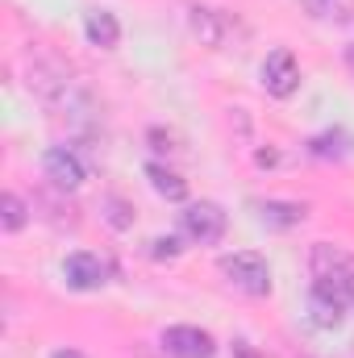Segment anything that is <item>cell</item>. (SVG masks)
<instances>
[{
    "label": "cell",
    "instance_id": "obj_13",
    "mask_svg": "<svg viewBox=\"0 0 354 358\" xmlns=\"http://www.w3.org/2000/svg\"><path fill=\"white\" fill-rule=\"evenodd\" d=\"M104 221H108L113 229H129V225H134V208H129L125 200L108 196V200H104Z\"/></svg>",
    "mask_w": 354,
    "mask_h": 358
},
{
    "label": "cell",
    "instance_id": "obj_17",
    "mask_svg": "<svg viewBox=\"0 0 354 358\" xmlns=\"http://www.w3.org/2000/svg\"><path fill=\"white\" fill-rule=\"evenodd\" d=\"M234 355L238 358H259L255 350H250V342H234Z\"/></svg>",
    "mask_w": 354,
    "mask_h": 358
},
{
    "label": "cell",
    "instance_id": "obj_14",
    "mask_svg": "<svg viewBox=\"0 0 354 358\" xmlns=\"http://www.w3.org/2000/svg\"><path fill=\"white\" fill-rule=\"evenodd\" d=\"M179 255H183L179 238H155V242H150V259H155V263H176Z\"/></svg>",
    "mask_w": 354,
    "mask_h": 358
},
{
    "label": "cell",
    "instance_id": "obj_16",
    "mask_svg": "<svg viewBox=\"0 0 354 358\" xmlns=\"http://www.w3.org/2000/svg\"><path fill=\"white\" fill-rule=\"evenodd\" d=\"M338 287H342V292H346V300H351V308H354V267L346 271V275H342V279H338Z\"/></svg>",
    "mask_w": 354,
    "mask_h": 358
},
{
    "label": "cell",
    "instance_id": "obj_6",
    "mask_svg": "<svg viewBox=\"0 0 354 358\" xmlns=\"http://www.w3.org/2000/svg\"><path fill=\"white\" fill-rule=\"evenodd\" d=\"M42 171H46V179H50L59 192H76V187L88 179L80 155H76L71 146H50V150L42 155Z\"/></svg>",
    "mask_w": 354,
    "mask_h": 358
},
{
    "label": "cell",
    "instance_id": "obj_18",
    "mask_svg": "<svg viewBox=\"0 0 354 358\" xmlns=\"http://www.w3.org/2000/svg\"><path fill=\"white\" fill-rule=\"evenodd\" d=\"M50 358H84V355H80V350H55Z\"/></svg>",
    "mask_w": 354,
    "mask_h": 358
},
{
    "label": "cell",
    "instance_id": "obj_12",
    "mask_svg": "<svg viewBox=\"0 0 354 358\" xmlns=\"http://www.w3.org/2000/svg\"><path fill=\"white\" fill-rule=\"evenodd\" d=\"M25 221H29V208H25V200H21L17 192H4V196H0V225H4V234H17V229H25Z\"/></svg>",
    "mask_w": 354,
    "mask_h": 358
},
{
    "label": "cell",
    "instance_id": "obj_1",
    "mask_svg": "<svg viewBox=\"0 0 354 358\" xmlns=\"http://www.w3.org/2000/svg\"><path fill=\"white\" fill-rule=\"evenodd\" d=\"M217 267H221V275H225L238 292H246V296H271V267H267V259L259 250L225 255Z\"/></svg>",
    "mask_w": 354,
    "mask_h": 358
},
{
    "label": "cell",
    "instance_id": "obj_2",
    "mask_svg": "<svg viewBox=\"0 0 354 358\" xmlns=\"http://www.w3.org/2000/svg\"><path fill=\"white\" fill-rule=\"evenodd\" d=\"M179 229H183L192 242H200V246H217V242L225 238V229H229V217H225L221 204L196 200V204H187V208L179 213Z\"/></svg>",
    "mask_w": 354,
    "mask_h": 358
},
{
    "label": "cell",
    "instance_id": "obj_15",
    "mask_svg": "<svg viewBox=\"0 0 354 358\" xmlns=\"http://www.w3.org/2000/svg\"><path fill=\"white\" fill-rule=\"evenodd\" d=\"M338 142H342V138L325 134V138H313V146H309V150H313V155H321V159H342V155H346V146H338Z\"/></svg>",
    "mask_w": 354,
    "mask_h": 358
},
{
    "label": "cell",
    "instance_id": "obj_8",
    "mask_svg": "<svg viewBox=\"0 0 354 358\" xmlns=\"http://www.w3.org/2000/svg\"><path fill=\"white\" fill-rule=\"evenodd\" d=\"M192 29H196V38H200L204 46H225L234 21H229L221 8H204V4H196V8H192Z\"/></svg>",
    "mask_w": 354,
    "mask_h": 358
},
{
    "label": "cell",
    "instance_id": "obj_19",
    "mask_svg": "<svg viewBox=\"0 0 354 358\" xmlns=\"http://www.w3.org/2000/svg\"><path fill=\"white\" fill-rule=\"evenodd\" d=\"M346 63H351V71H354V46H346Z\"/></svg>",
    "mask_w": 354,
    "mask_h": 358
},
{
    "label": "cell",
    "instance_id": "obj_5",
    "mask_svg": "<svg viewBox=\"0 0 354 358\" xmlns=\"http://www.w3.org/2000/svg\"><path fill=\"white\" fill-rule=\"evenodd\" d=\"M163 350L171 358H213L217 355V342L208 329H196V325H171L163 329Z\"/></svg>",
    "mask_w": 354,
    "mask_h": 358
},
{
    "label": "cell",
    "instance_id": "obj_11",
    "mask_svg": "<svg viewBox=\"0 0 354 358\" xmlns=\"http://www.w3.org/2000/svg\"><path fill=\"white\" fill-rule=\"evenodd\" d=\"M146 179H150V187L163 196V200H171V204H183L187 200V179L171 171V167H163V163H150L146 167Z\"/></svg>",
    "mask_w": 354,
    "mask_h": 358
},
{
    "label": "cell",
    "instance_id": "obj_3",
    "mask_svg": "<svg viewBox=\"0 0 354 358\" xmlns=\"http://www.w3.org/2000/svg\"><path fill=\"white\" fill-rule=\"evenodd\" d=\"M259 76H263V92L275 96V100H288L292 92L300 88V63H296V55H292L288 46H275V50L267 55L263 67H259Z\"/></svg>",
    "mask_w": 354,
    "mask_h": 358
},
{
    "label": "cell",
    "instance_id": "obj_9",
    "mask_svg": "<svg viewBox=\"0 0 354 358\" xmlns=\"http://www.w3.org/2000/svg\"><path fill=\"white\" fill-rule=\"evenodd\" d=\"M255 213L271 229H292V225H300L309 217V208L296 204V200H255Z\"/></svg>",
    "mask_w": 354,
    "mask_h": 358
},
{
    "label": "cell",
    "instance_id": "obj_10",
    "mask_svg": "<svg viewBox=\"0 0 354 358\" xmlns=\"http://www.w3.org/2000/svg\"><path fill=\"white\" fill-rule=\"evenodd\" d=\"M84 34H88L92 46H100V50H113V46L121 42V21H117L108 8H92L88 17H84Z\"/></svg>",
    "mask_w": 354,
    "mask_h": 358
},
{
    "label": "cell",
    "instance_id": "obj_7",
    "mask_svg": "<svg viewBox=\"0 0 354 358\" xmlns=\"http://www.w3.org/2000/svg\"><path fill=\"white\" fill-rule=\"evenodd\" d=\"M63 279H67V287L71 292H100L104 283H108V267L88 255V250H76V255H67V263H63Z\"/></svg>",
    "mask_w": 354,
    "mask_h": 358
},
{
    "label": "cell",
    "instance_id": "obj_4",
    "mask_svg": "<svg viewBox=\"0 0 354 358\" xmlns=\"http://www.w3.org/2000/svg\"><path fill=\"white\" fill-rule=\"evenodd\" d=\"M346 308H351V300H346V292H342L338 283H330V279H313V296H309L313 325H321V329H338L342 317H346Z\"/></svg>",
    "mask_w": 354,
    "mask_h": 358
}]
</instances>
